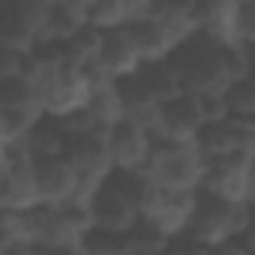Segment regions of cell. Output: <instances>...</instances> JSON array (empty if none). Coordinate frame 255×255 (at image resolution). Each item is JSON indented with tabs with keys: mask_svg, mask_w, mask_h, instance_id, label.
Listing matches in <instances>:
<instances>
[{
	"mask_svg": "<svg viewBox=\"0 0 255 255\" xmlns=\"http://www.w3.org/2000/svg\"><path fill=\"white\" fill-rule=\"evenodd\" d=\"M84 108L93 114V120H96L99 126H114V123H120V120H123L120 84H117V81H105V84L93 87Z\"/></svg>",
	"mask_w": 255,
	"mask_h": 255,
	"instance_id": "cell-13",
	"label": "cell"
},
{
	"mask_svg": "<svg viewBox=\"0 0 255 255\" xmlns=\"http://www.w3.org/2000/svg\"><path fill=\"white\" fill-rule=\"evenodd\" d=\"M195 147L207 162L231 156V153L255 156V120L225 117V120H216V123H204L195 135Z\"/></svg>",
	"mask_w": 255,
	"mask_h": 255,
	"instance_id": "cell-5",
	"label": "cell"
},
{
	"mask_svg": "<svg viewBox=\"0 0 255 255\" xmlns=\"http://www.w3.org/2000/svg\"><path fill=\"white\" fill-rule=\"evenodd\" d=\"M27 150L33 159H51V156H63L66 153V144H69V135L63 132V126L51 117H42L33 129L27 132Z\"/></svg>",
	"mask_w": 255,
	"mask_h": 255,
	"instance_id": "cell-11",
	"label": "cell"
},
{
	"mask_svg": "<svg viewBox=\"0 0 255 255\" xmlns=\"http://www.w3.org/2000/svg\"><path fill=\"white\" fill-rule=\"evenodd\" d=\"M33 177L39 189V201L48 207L66 204L75 198L78 189V174L66 156H51V159H33Z\"/></svg>",
	"mask_w": 255,
	"mask_h": 255,
	"instance_id": "cell-8",
	"label": "cell"
},
{
	"mask_svg": "<svg viewBox=\"0 0 255 255\" xmlns=\"http://www.w3.org/2000/svg\"><path fill=\"white\" fill-rule=\"evenodd\" d=\"M225 105H228V117H240V120H255V81H234L225 90Z\"/></svg>",
	"mask_w": 255,
	"mask_h": 255,
	"instance_id": "cell-16",
	"label": "cell"
},
{
	"mask_svg": "<svg viewBox=\"0 0 255 255\" xmlns=\"http://www.w3.org/2000/svg\"><path fill=\"white\" fill-rule=\"evenodd\" d=\"M204 126L198 102L192 93H180L177 99L162 105V120L159 132L153 141H171V144H195V135Z\"/></svg>",
	"mask_w": 255,
	"mask_h": 255,
	"instance_id": "cell-7",
	"label": "cell"
},
{
	"mask_svg": "<svg viewBox=\"0 0 255 255\" xmlns=\"http://www.w3.org/2000/svg\"><path fill=\"white\" fill-rule=\"evenodd\" d=\"M129 30H132V39H135V45H138V51H141V60H144V63L168 60V57L174 54L171 39L165 36V30H162L150 15H147V18H141V21H135V24H129Z\"/></svg>",
	"mask_w": 255,
	"mask_h": 255,
	"instance_id": "cell-12",
	"label": "cell"
},
{
	"mask_svg": "<svg viewBox=\"0 0 255 255\" xmlns=\"http://www.w3.org/2000/svg\"><path fill=\"white\" fill-rule=\"evenodd\" d=\"M207 159L198 153L195 144H171V141H153V150L138 171L147 183H156L162 189H192L198 192L204 177Z\"/></svg>",
	"mask_w": 255,
	"mask_h": 255,
	"instance_id": "cell-2",
	"label": "cell"
},
{
	"mask_svg": "<svg viewBox=\"0 0 255 255\" xmlns=\"http://www.w3.org/2000/svg\"><path fill=\"white\" fill-rule=\"evenodd\" d=\"M126 9H129L132 24H135V21H141L153 12V0H126Z\"/></svg>",
	"mask_w": 255,
	"mask_h": 255,
	"instance_id": "cell-20",
	"label": "cell"
},
{
	"mask_svg": "<svg viewBox=\"0 0 255 255\" xmlns=\"http://www.w3.org/2000/svg\"><path fill=\"white\" fill-rule=\"evenodd\" d=\"M102 42H105V33L96 30V27H90V24H84L69 42H63V57L69 63H75V66H90V63L99 60Z\"/></svg>",
	"mask_w": 255,
	"mask_h": 255,
	"instance_id": "cell-14",
	"label": "cell"
},
{
	"mask_svg": "<svg viewBox=\"0 0 255 255\" xmlns=\"http://www.w3.org/2000/svg\"><path fill=\"white\" fill-rule=\"evenodd\" d=\"M192 96L198 102V111H201V120L204 123H216V120H225L228 117L225 93H192Z\"/></svg>",
	"mask_w": 255,
	"mask_h": 255,
	"instance_id": "cell-17",
	"label": "cell"
},
{
	"mask_svg": "<svg viewBox=\"0 0 255 255\" xmlns=\"http://www.w3.org/2000/svg\"><path fill=\"white\" fill-rule=\"evenodd\" d=\"M198 192H207L222 201H246L252 204L255 195V156L231 153L222 159H210L204 165V177Z\"/></svg>",
	"mask_w": 255,
	"mask_h": 255,
	"instance_id": "cell-4",
	"label": "cell"
},
{
	"mask_svg": "<svg viewBox=\"0 0 255 255\" xmlns=\"http://www.w3.org/2000/svg\"><path fill=\"white\" fill-rule=\"evenodd\" d=\"M195 204H198V192L192 189H162L156 183H144L138 195V216L150 222L159 234L174 240L186 234Z\"/></svg>",
	"mask_w": 255,
	"mask_h": 255,
	"instance_id": "cell-3",
	"label": "cell"
},
{
	"mask_svg": "<svg viewBox=\"0 0 255 255\" xmlns=\"http://www.w3.org/2000/svg\"><path fill=\"white\" fill-rule=\"evenodd\" d=\"M138 78L150 87V93H153L162 105L171 102V99H177L180 93H186L174 57H168V60H156V63H144L141 72H138Z\"/></svg>",
	"mask_w": 255,
	"mask_h": 255,
	"instance_id": "cell-10",
	"label": "cell"
},
{
	"mask_svg": "<svg viewBox=\"0 0 255 255\" xmlns=\"http://www.w3.org/2000/svg\"><path fill=\"white\" fill-rule=\"evenodd\" d=\"M114 81H123V78H132L141 72L144 60H141V51L132 39V30L129 27H120V30H108L105 33V42H102V54L96 60Z\"/></svg>",
	"mask_w": 255,
	"mask_h": 255,
	"instance_id": "cell-9",
	"label": "cell"
},
{
	"mask_svg": "<svg viewBox=\"0 0 255 255\" xmlns=\"http://www.w3.org/2000/svg\"><path fill=\"white\" fill-rule=\"evenodd\" d=\"M153 150V138L144 126L132 123V120H120L111 126L108 132V156H111V165L114 171H132L138 174L147 162Z\"/></svg>",
	"mask_w": 255,
	"mask_h": 255,
	"instance_id": "cell-6",
	"label": "cell"
},
{
	"mask_svg": "<svg viewBox=\"0 0 255 255\" xmlns=\"http://www.w3.org/2000/svg\"><path fill=\"white\" fill-rule=\"evenodd\" d=\"M57 6H63L66 12H72L75 18H81L84 24H87V15H90V9H93V3L96 0H54Z\"/></svg>",
	"mask_w": 255,
	"mask_h": 255,
	"instance_id": "cell-19",
	"label": "cell"
},
{
	"mask_svg": "<svg viewBox=\"0 0 255 255\" xmlns=\"http://www.w3.org/2000/svg\"><path fill=\"white\" fill-rule=\"evenodd\" d=\"M87 24L108 33V30H120V27H129L132 24V15L126 9V0H96L90 15H87Z\"/></svg>",
	"mask_w": 255,
	"mask_h": 255,
	"instance_id": "cell-15",
	"label": "cell"
},
{
	"mask_svg": "<svg viewBox=\"0 0 255 255\" xmlns=\"http://www.w3.org/2000/svg\"><path fill=\"white\" fill-rule=\"evenodd\" d=\"M252 231V204L246 201H222L207 192H198L195 213L189 219L183 243L192 249H219L231 237H243Z\"/></svg>",
	"mask_w": 255,
	"mask_h": 255,
	"instance_id": "cell-1",
	"label": "cell"
},
{
	"mask_svg": "<svg viewBox=\"0 0 255 255\" xmlns=\"http://www.w3.org/2000/svg\"><path fill=\"white\" fill-rule=\"evenodd\" d=\"M24 63H27V54L0 45V84L3 81H18L24 75Z\"/></svg>",
	"mask_w": 255,
	"mask_h": 255,
	"instance_id": "cell-18",
	"label": "cell"
}]
</instances>
